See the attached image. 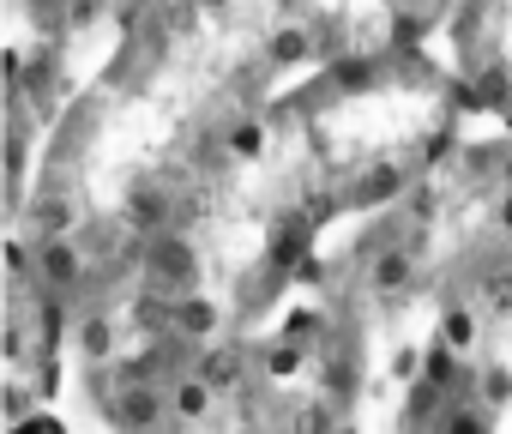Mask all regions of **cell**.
<instances>
[{
    "instance_id": "cell-18",
    "label": "cell",
    "mask_w": 512,
    "mask_h": 434,
    "mask_svg": "<svg viewBox=\"0 0 512 434\" xmlns=\"http://www.w3.org/2000/svg\"><path fill=\"white\" fill-rule=\"evenodd\" d=\"M500 236L512 242V193H500Z\"/></svg>"
},
{
    "instance_id": "cell-3",
    "label": "cell",
    "mask_w": 512,
    "mask_h": 434,
    "mask_svg": "<svg viewBox=\"0 0 512 434\" xmlns=\"http://www.w3.org/2000/svg\"><path fill=\"white\" fill-rule=\"evenodd\" d=\"M25 236H73L79 230V193H73V169H49L37 193H25L19 205Z\"/></svg>"
},
{
    "instance_id": "cell-6",
    "label": "cell",
    "mask_w": 512,
    "mask_h": 434,
    "mask_svg": "<svg viewBox=\"0 0 512 434\" xmlns=\"http://www.w3.org/2000/svg\"><path fill=\"white\" fill-rule=\"evenodd\" d=\"M193 380H205L211 392H235L247 374H241V350L235 344H199L193 350Z\"/></svg>"
},
{
    "instance_id": "cell-21",
    "label": "cell",
    "mask_w": 512,
    "mask_h": 434,
    "mask_svg": "<svg viewBox=\"0 0 512 434\" xmlns=\"http://www.w3.org/2000/svg\"><path fill=\"white\" fill-rule=\"evenodd\" d=\"M139 7H157V0H139Z\"/></svg>"
},
{
    "instance_id": "cell-14",
    "label": "cell",
    "mask_w": 512,
    "mask_h": 434,
    "mask_svg": "<svg viewBox=\"0 0 512 434\" xmlns=\"http://www.w3.org/2000/svg\"><path fill=\"white\" fill-rule=\"evenodd\" d=\"M290 434H344V428H338V410L326 398H308L290 410Z\"/></svg>"
},
{
    "instance_id": "cell-10",
    "label": "cell",
    "mask_w": 512,
    "mask_h": 434,
    "mask_svg": "<svg viewBox=\"0 0 512 434\" xmlns=\"http://www.w3.org/2000/svg\"><path fill=\"white\" fill-rule=\"evenodd\" d=\"M266 61H272V73H278V67H302V61H314V37H308V25H278L272 43H266Z\"/></svg>"
},
{
    "instance_id": "cell-8",
    "label": "cell",
    "mask_w": 512,
    "mask_h": 434,
    "mask_svg": "<svg viewBox=\"0 0 512 434\" xmlns=\"http://www.w3.org/2000/svg\"><path fill=\"white\" fill-rule=\"evenodd\" d=\"M223 151H229V163H253V157H266V121L241 109V115L223 127Z\"/></svg>"
},
{
    "instance_id": "cell-13",
    "label": "cell",
    "mask_w": 512,
    "mask_h": 434,
    "mask_svg": "<svg viewBox=\"0 0 512 434\" xmlns=\"http://www.w3.org/2000/svg\"><path fill=\"white\" fill-rule=\"evenodd\" d=\"M163 392H169V404H175V416H181V422H199V416H211V398H217V392H211L205 380H193V374L169 380Z\"/></svg>"
},
{
    "instance_id": "cell-16",
    "label": "cell",
    "mask_w": 512,
    "mask_h": 434,
    "mask_svg": "<svg viewBox=\"0 0 512 434\" xmlns=\"http://www.w3.org/2000/svg\"><path fill=\"white\" fill-rule=\"evenodd\" d=\"M476 398H482V410L506 404V398H512V368H488V374L476 380Z\"/></svg>"
},
{
    "instance_id": "cell-11",
    "label": "cell",
    "mask_w": 512,
    "mask_h": 434,
    "mask_svg": "<svg viewBox=\"0 0 512 434\" xmlns=\"http://www.w3.org/2000/svg\"><path fill=\"white\" fill-rule=\"evenodd\" d=\"M476 338H482V314L464 308V302H446V314H440V344L458 356V350H470Z\"/></svg>"
},
{
    "instance_id": "cell-1",
    "label": "cell",
    "mask_w": 512,
    "mask_h": 434,
    "mask_svg": "<svg viewBox=\"0 0 512 434\" xmlns=\"http://www.w3.org/2000/svg\"><path fill=\"white\" fill-rule=\"evenodd\" d=\"M139 278L163 296H187V290H199V248L181 230H157L139 248Z\"/></svg>"
},
{
    "instance_id": "cell-15",
    "label": "cell",
    "mask_w": 512,
    "mask_h": 434,
    "mask_svg": "<svg viewBox=\"0 0 512 434\" xmlns=\"http://www.w3.org/2000/svg\"><path fill=\"white\" fill-rule=\"evenodd\" d=\"M31 410H37V392H31L25 374H13L7 386H0V416H7V428H13V422H25Z\"/></svg>"
},
{
    "instance_id": "cell-2",
    "label": "cell",
    "mask_w": 512,
    "mask_h": 434,
    "mask_svg": "<svg viewBox=\"0 0 512 434\" xmlns=\"http://www.w3.org/2000/svg\"><path fill=\"white\" fill-rule=\"evenodd\" d=\"M163 410H169V392L157 380H139L127 368H115V386L103 398V416L121 428V434H157L163 428Z\"/></svg>"
},
{
    "instance_id": "cell-12",
    "label": "cell",
    "mask_w": 512,
    "mask_h": 434,
    "mask_svg": "<svg viewBox=\"0 0 512 434\" xmlns=\"http://www.w3.org/2000/svg\"><path fill=\"white\" fill-rule=\"evenodd\" d=\"M428 434H494V410H482V404L458 398V404H446V410H440V422H434Z\"/></svg>"
},
{
    "instance_id": "cell-9",
    "label": "cell",
    "mask_w": 512,
    "mask_h": 434,
    "mask_svg": "<svg viewBox=\"0 0 512 434\" xmlns=\"http://www.w3.org/2000/svg\"><path fill=\"white\" fill-rule=\"evenodd\" d=\"M79 350H85V362H115V320L103 314V308H85L79 314Z\"/></svg>"
},
{
    "instance_id": "cell-20",
    "label": "cell",
    "mask_w": 512,
    "mask_h": 434,
    "mask_svg": "<svg viewBox=\"0 0 512 434\" xmlns=\"http://www.w3.org/2000/svg\"><path fill=\"white\" fill-rule=\"evenodd\" d=\"M157 434H193V428H157Z\"/></svg>"
},
{
    "instance_id": "cell-17",
    "label": "cell",
    "mask_w": 512,
    "mask_h": 434,
    "mask_svg": "<svg viewBox=\"0 0 512 434\" xmlns=\"http://www.w3.org/2000/svg\"><path fill=\"white\" fill-rule=\"evenodd\" d=\"M404 217L428 230V217H434V187H428V181H416V187H410V199H404Z\"/></svg>"
},
{
    "instance_id": "cell-4",
    "label": "cell",
    "mask_w": 512,
    "mask_h": 434,
    "mask_svg": "<svg viewBox=\"0 0 512 434\" xmlns=\"http://www.w3.org/2000/svg\"><path fill=\"white\" fill-rule=\"evenodd\" d=\"M121 217H127V224H133L139 236H157V230H169V224H175V193H169L157 175H139V181L127 187Z\"/></svg>"
},
{
    "instance_id": "cell-7",
    "label": "cell",
    "mask_w": 512,
    "mask_h": 434,
    "mask_svg": "<svg viewBox=\"0 0 512 434\" xmlns=\"http://www.w3.org/2000/svg\"><path fill=\"white\" fill-rule=\"evenodd\" d=\"M217 302L211 296H199V290H187V296H175V332L181 338H193V344H205L211 332H217Z\"/></svg>"
},
{
    "instance_id": "cell-19",
    "label": "cell",
    "mask_w": 512,
    "mask_h": 434,
    "mask_svg": "<svg viewBox=\"0 0 512 434\" xmlns=\"http://www.w3.org/2000/svg\"><path fill=\"white\" fill-rule=\"evenodd\" d=\"M229 0H193V13H223Z\"/></svg>"
},
{
    "instance_id": "cell-5",
    "label": "cell",
    "mask_w": 512,
    "mask_h": 434,
    "mask_svg": "<svg viewBox=\"0 0 512 434\" xmlns=\"http://www.w3.org/2000/svg\"><path fill=\"white\" fill-rule=\"evenodd\" d=\"M404 181H410V175H404V163H374V169H368V175H362V181H356L350 193H338V199H344L350 211H374V205H398V193H404Z\"/></svg>"
}]
</instances>
